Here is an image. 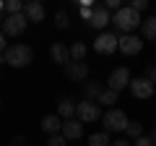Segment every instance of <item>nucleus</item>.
<instances>
[{
    "mask_svg": "<svg viewBox=\"0 0 156 146\" xmlns=\"http://www.w3.org/2000/svg\"><path fill=\"white\" fill-rule=\"evenodd\" d=\"M112 24H115L117 31H122V34H133V29H138L140 24H143V18H140L138 11H133L130 5H122L120 11L112 16Z\"/></svg>",
    "mask_w": 156,
    "mask_h": 146,
    "instance_id": "f257e3e1",
    "label": "nucleus"
},
{
    "mask_svg": "<svg viewBox=\"0 0 156 146\" xmlns=\"http://www.w3.org/2000/svg\"><path fill=\"white\" fill-rule=\"evenodd\" d=\"M31 60H34V52L29 45H11L3 52V63H8L13 68H26Z\"/></svg>",
    "mask_w": 156,
    "mask_h": 146,
    "instance_id": "f03ea898",
    "label": "nucleus"
},
{
    "mask_svg": "<svg viewBox=\"0 0 156 146\" xmlns=\"http://www.w3.org/2000/svg\"><path fill=\"white\" fill-rule=\"evenodd\" d=\"M101 123H104V130L107 133H120V130H128V115L122 112V110H109V112L101 118Z\"/></svg>",
    "mask_w": 156,
    "mask_h": 146,
    "instance_id": "7ed1b4c3",
    "label": "nucleus"
},
{
    "mask_svg": "<svg viewBox=\"0 0 156 146\" xmlns=\"http://www.w3.org/2000/svg\"><path fill=\"white\" fill-rule=\"evenodd\" d=\"M94 50L99 55H112L115 50H120V37H115L112 31H101L94 42Z\"/></svg>",
    "mask_w": 156,
    "mask_h": 146,
    "instance_id": "20e7f679",
    "label": "nucleus"
},
{
    "mask_svg": "<svg viewBox=\"0 0 156 146\" xmlns=\"http://www.w3.org/2000/svg\"><path fill=\"white\" fill-rule=\"evenodd\" d=\"M26 24H29L26 13H16V16H5V21H3V34H5V37H18V34H23Z\"/></svg>",
    "mask_w": 156,
    "mask_h": 146,
    "instance_id": "39448f33",
    "label": "nucleus"
},
{
    "mask_svg": "<svg viewBox=\"0 0 156 146\" xmlns=\"http://www.w3.org/2000/svg\"><path fill=\"white\" fill-rule=\"evenodd\" d=\"M76 115L81 123H94V120L101 118V107L94 104V102H81V104L76 107Z\"/></svg>",
    "mask_w": 156,
    "mask_h": 146,
    "instance_id": "423d86ee",
    "label": "nucleus"
},
{
    "mask_svg": "<svg viewBox=\"0 0 156 146\" xmlns=\"http://www.w3.org/2000/svg\"><path fill=\"white\" fill-rule=\"evenodd\" d=\"M140 50H143V37H138V34H122L120 37V52H125V55H138Z\"/></svg>",
    "mask_w": 156,
    "mask_h": 146,
    "instance_id": "0eeeda50",
    "label": "nucleus"
},
{
    "mask_svg": "<svg viewBox=\"0 0 156 146\" xmlns=\"http://www.w3.org/2000/svg\"><path fill=\"white\" fill-rule=\"evenodd\" d=\"M130 91H133V97H138V99H148V97L156 91V86L143 76V78H133L130 81Z\"/></svg>",
    "mask_w": 156,
    "mask_h": 146,
    "instance_id": "6e6552de",
    "label": "nucleus"
},
{
    "mask_svg": "<svg viewBox=\"0 0 156 146\" xmlns=\"http://www.w3.org/2000/svg\"><path fill=\"white\" fill-rule=\"evenodd\" d=\"M130 73H128V68H117V71H112V76H109V89L112 91H120L125 89V86H130Z\"/></svg>",
    "mask_w": 156,
    "mask_h": 146,
    "instance_id": "1a4fd4ad",
    "label": "nucleus"
},
{
    "mask_svg": "<svg viewBox=\"0 0 156 146\" xmlns=\"http://www.w3.org/2000/svg\"><path fill=\"white\" fill-rule=\"evenodd\" d=\"M109 21H112L109 11H107L104 5H94V8H91V18H89V26L91 29H104Z\"/></svg>",
    "mask_w": 156,
    "mask_h": 146,
    "instance_id": "9d476101",
    "label": "nucleus"
},
{
    "mask_svg": "<svg viewBox=\"0 0 156 146\" xmlns=\"http://www.w3.org/2000/svg\"><path fill=\"white\" fill-rule=\"evenodd\" d=\"M50 55H52V60L60 63V65H68V63H73V60H70V47H68L65 42H52Z\"/></svg>",
    "mask_w": 156,
    "mask_h": 146,
    "instance_id": "9b49d317",
    "label": "nucleus"
},
{
    "mask_svg": "<svg viewBox=\"0 0 156 146\" xmlns=\"http://www.w3.org/2000/svg\"><path fill=\"white\" fill-rule=\"evenodd\" d=\"M65 76L70 81H86L89 78V63H68L65 65Z\"/></svg>",
    "mask_w": 156,
    "mask_h": 146,
    "instance_id": "f8f14e48",
    "label": "nucleus"
},
{
    "mask_svg": "<svg viewBox=\"0 0 156 146\" xmlns=\"http://www.w3.org/2000/svg\"><path fill=\"white\" fill-rule=\"evenodd\" d=\"M60 133H62V138H65V141H76V138L83 136V123H81V120H65Z\"/></svg>",
    "mask_w": 156,
    "mask_h": 146,
    "instance_id": "ddd939ff",
    "label": "nucleus"
},
{
    "mask_svg": "<svg viewBox=\"0 0 156 146\" xmlns=\"http://www.w3.org/2000/svg\"><path fill=\"white\" fill-rule=\"evenodd\" d=\"M23 13H26V18L31 24H39V21H44V5L39 3V0H29L26 8H23Z\"/></svg>",
    "mask_w": 156,
    "mask_h": 146,
    "instance_id": "4468645a",
    "label": "nucleus"
},
{
    "mask_svg": "<svg viewBox=\"0 0 156 146\" xmlns=\"http://www.w3.org/2000/svg\"><path fill=\"white\" fill-rule=\"evenodd\" d=\"M42 130H44L47 136H57L62 130V120L57 118V115H44V118H42Z\"/></svg>",
    "mask_w": 156,
    "mask_h": 146,
    "instance_id": "2eb2a0df",
    "label": "nucleus"
},
{
    "mask_svg": "<svg viewBox=\"0 0 156 146\" xmlns=\"http://www.w3.org/2000/svg\"><path fill=\"white\" fill-rule=\"evenodd\" d=\"M76 102L73 99H60V104H57V118L65 123V120H73V115H76Z\"/></svg>",
    "mask_w": 156,
    "mask_h": 146,
    "instance_id": "dca6fc26",
    "label": "nucleus"
},
{
    "mask_svg": "<svg viewBox=\"0 0 156 146\" xmlns=\"http://www.w3.org/2000/svg\"><path fill=\"white\" fill-rule=\"evenodd\" d=\"M101 91H104V86H101V81H89V84L83 86V94H86V102H94L101 97Z\"/></svg>",
    "mask_w": 156,
    "mask_h": 146,
    "instance_id": "f3484780",
    "label": "nucleus"
},
{
    "mask_svg": "<svg viewBox=\"0 0 156 146\" xmlns=\"http://www.w3.org/2000/svg\"><path fill=\"white\" fill-rule=\"evenodd\" d=\"M140 31H143V39H156V16L143 18V24H140Z\"/></svg>",
    "mask_w": 156,
    "mask_h": 146,
    "instance_id": "a211bd4d",
    "label": "nucleus"
},
{
    "mask_svg": "<svg viewBox=\"0 0 156 146\" xmlns=\"http://www.w3.org/2000/svg\"><path fill=\"white\" fill-rule=\"evenodd\" d=\"M83 57H86V45H83V42L70 45V60L73 63H83Z\"/></svg>",
    "mask_w": 156,
    "mask_h": 146,
    "instance_id": "6ab92c4d",
    "label": "nucleus"
},
{
    "mask_svg": "<svg viewBox=\"0 0 156 146\" xmlns=\"http://www.w3.org/2000/svg\"><path fill=\"white\" fill-rule=\"evenodd\" d=\"M89 146H112V141H109V133H107V130H101V133H94V136H89Z\"/></svg>",
    "mask_w": 156,
    "mask_h": 146,
    "instance_id": "aec40b11",
    "label": "nucleus"
},
{
    "mask_svg": "<svg viewBox=\"0 0 156 146\" xmlns=\"http://www.w3.org/2000/svg\"><path fill=\"white\" fill-rule=\"evenodd\" d=\"M23 8H26V5H23L21 0H5V13H8V16H16V13H23Z\"/></svg>",
    "mask_w": 156,
    "mask_h": 146,
    "instance_id": "412c9836",
    "label": "nucleus"
},
{
    "mask_svg": "<svg viewBox=\"0 0 156 146\" xmlns=\"http://www.w3.org/2000/svg\"><path fill=\"white\" fill-rule=\"evenodd\" d=\"M96 102H99V107H101V104H115V102H117V91L104 89V91H101V97H99Z\"/></svg>",
    "mask_w": 156,
    "mask_h": 146,
    "instance_id": "4be33fe9",
    "label": "nucleus"
},
{
    "mask_svg": "<svg viewBox=\"0 0 156 146\" xmlns=\"http://www.w3.org/2000/svg\"><path fill=\"white\" fill-rule=\"evenodd\" d=\"M55 24H57V29H65L68 24H70V16H68V11H57V13H55Z\"/></svg>",
    "mask_w": 156,
    "mask_h": 146,
    "instance_id": "5701e85b",
    "label": "nucleus"
},
{
    "mask_svg": "<svg viewBox=\"0 0 156 146\" xmlns=\"http://www.w3.org/2000/svg\"><path fill=\"white\" fill-rule=\"evenodd\" d=\"M128 136H130V138H140V136H143V125L133 120V123L128 125Z\"/></svg>",
    "mask_w": 156,
    "mask_h": 146,
    "instance_id": "b1692460",
    "label": "nucleus"
},
{
    "mask_svg": "<svg viewBox=\"0 0 156 146\" xmlns=\"http://www.w3.org/2000/svg\"><path fill=\"white\" fill-rule=\"evenodd\" d=\"M68 141L62 138V133H57V136H50V141H47V146H65Z\"/></svg>",
    "mask_w": 156,
    "mask_h": 146,
    "instance_id": "393cba45",
    "label": "nucleus"
},
{
    "mask_svg": "<svg viewBox=\"0 0 156 146\" xmlns=\"http://www.w3.org/2000/svg\"><path fill=\"white\" fill-rule=\"evenodd\" d=\"M130 8H133V11H146V8H148V0H133V3H130Z\"/></svg>",
    "mask_w": 156,
    "mask_h": 146,
    "instance_id": "a878e982",
    "label": "nucleus"
},
{
    "mask_svg": "<svg viewBox=\"0 0 156 146\" xmlns=\"http://www.w3.org/2000/svg\"><path fill=\"white\" fill-rule=\"evenodd\" d=\"M146 78L156 86V65H148V68H146Z\"/></svg>",
    "mask_w": 156,
    "mask_h": 146,
    "instance_id": "bb28decb",
    "label": "nucleus"
},
{
    "mask_svg": "<svg viewBox=\"0 0 156 146\" xmlns=\"http://www.w3.org/2000/svg\"><path fill=\"white\" fill-rule=\"evenodd\" d=\"M133 146H154V144H151L148 136H140V138H135V144H133Z\"/></svg>",
    "mask_w": 156,
    "mask_h": 146,
    "instance_id": "cd10ccee",
    "label": "nucleus"
},
{
    "mask_svg": "<svg viewBox=\"0 0 156 146\" xmlns=\"http://www.w3.org/2000/svg\"><path fill=\"white\" fill-rule=\"evenodd\" d=\"M81 16L89 21V18H91V5H81Z\"/></svg>",
    "mask_w": 156,
    "mask_h": 146,
    "instance_id": "c85d7f7f",
    "label": "nucleus"
},
{
    "mask_svg": "<svg viewBox=\"0 0 156 146\" xmlns=\"http://www.w3.org/2000/svg\"><path fill=\"white\" fill-rule=\"evenodd\" d=\"M5 50H8V47H5V34L0 31V55H3V52H5Z\"/></svg>",
    "mask_w": 156,
    "mask_h": 146,
    "instance_id": "c756f323",
    "label": "nucleus"
},
{
    "mask_svg": "<svg viewBox=\"0 0 156 146\" xmlns=\"http://www.w3.org/2000/svg\"><path fill=\"white\" fill-rule=\"evenodd\" d=\"M11 146H26V141H23V136H16V138H13V144Z\"/></svg>",
    "mask_w": 156,
    "mask_h": 146,
    "instance_id": "7c9ffc66",
    "label": "nucleus"
},
{
    "mask_svg": "<svg viewBox=\"0 0 156 146\" xmlns=\"http://www.w3.org/2000/svg\"><path fill=\"white\" fill-rule=\"evenodd\" d=\"M112 146H133L130 141H125V138H120V141H112Z\"/></svg>",
    "mask_w": 156,
    "mask_h": 146,
    "instance_id": "2f4dec72",
    "label": "nucleus"
},
{
    "mask_svg": "<svg viewBox=\"0 0 156 146\" xmlns=\"http://www.w3.org/2000/svg\"><path fill=\"white\" fill-rule=\"evenodd\" d=\"M148 138H151V144H154V146H156V128H154V130H151V136H148Z\"/></svg>",
    "mask_w": 156,
    "mask_h": 146,
    "instance_id": "473e14b6",
    "label": "nucleus"
},
{
    "mask_svg": "<svg viewBox=\"0 0 156 146\" xmlns=\"http://www.w3.org/2000/svg\"><path fill=\"white\" fill-rule=\"evenodd\" d=\"M3 8H5V3H3V0H0V11H3Z\"/></svg>",
    "mask_w": 156,
    "mask_h": 146,
    "instance_id": "72a5a7b5",
    "label": "nucleus"
},
{
    "mask_svg": "<svg viewBox=\"0 0 156 146\" xmlns=\"http://www.w3.org/2000/svg\"><path fill=\"white\" fill-rule=\"evenodd\" d=\"M154 94H156V91H154Z\"/></svg>",
    "mask_w": 156,
    "mask_h": 146,
    "instance_id": "f704fd0d",
    "label": "nucleus"
}]
</instances>
